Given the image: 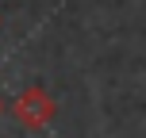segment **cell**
Instances as JSON below:
<instances>
[{"mask_svg":"<svg viewBox=\"0 0 146 138\" xmlns=\"http://www.w3.org/2000/svg\"><path fill=\"white\" fill-rule=\"evenodd\" d=\"M12 115H15L19 127H27V131L38 134V131L50 127L54 115H58V100H54L42 85H31V88H23V92L12 100Z\"/></svg>","mask_w":146,"mask_h":138,"instance_id":"1","label":"cell"},{"mask_svg":"<svg viewBox=\"0 0 146 138\" xmlns=\"http://www.w3.org/2000/svg\"><path fill=\"white\" fill-rule=\"evenodd\" d=\"M4 108H8V104H4V96H0V115H4Z\"/></svg>","mask_w":146,"mask_h":138,"instance_id":"2","label":"cell"}]
</instances>
